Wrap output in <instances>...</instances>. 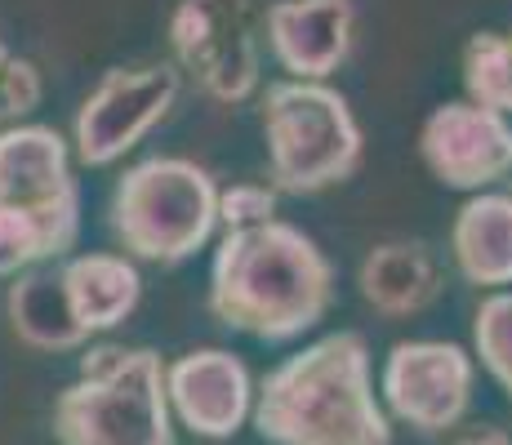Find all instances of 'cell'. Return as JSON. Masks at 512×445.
<instances>
[{"label": "cell", "instance_id": "12", "mask_svg": "<svg viewBox=\"0 0 512 445\" xmlns=\"http://www.w3.org/2000/svg\"><path fill=\"white\" fill-rule=\"evenodd\" d=\"M272 58L290 81H326L352 54L357 5L352 0H277L263 14Z\"/></svg>", "mask_w": 512, "mask_h": 445}, {"label": "cell", "instance_id": "10", "mask_svg": "<svg viewBox=\"0 0 512 445\" xmlns=\"http://www.w3.org/2000/svg\"><path fill=\"white\" fill-rule=\"evenodd\" d=\"M419 156L441 187L481 192L512 174V125L468 98L441 103L419 130Z\"/></svg>", "mask_w": 512, "mask_h": 445}, {"label": "cell", "instance_id": "13", "mask_svg": "<svg viewBox=\"0 0 512 445\" xmlns=\"http://www.w3.org/2000/svg\"><path fill=\"white\" fill-rule=\"evenodd\" d=\"M361 299L379 316H419L441 299L437 254L423 241H383L361 259Z\"/></svg>", "mask_w": 512, "mask_h": 445}, {"label": "cell", "instance_id": "16", "mask_svg": "<svg viewBox=\"0 0 512 445\" xmlns=\"http://www.w3.org/2000/svg\"><path fill=\"white\" fill-rule=\"evenodd\" d=\"M5 312L14 334L27 348L41 352H76L90 334L81 330L72 303H67L63 276L58 267H41V272H23L5 294Z\"/></svg>", "mask_w": 512, "mask_h": 445}, {"label": "cell", "instance_id": "14", "mask_svg": "<svg viewBox=\"0 0 512 445\" xmlns=\"http://www.w3.org/2000/svg\"><path fill=\"white\" fill-rule=\"evenodd\" d=\"M450 254L468 285L508 290L512 285V196L477 192L450 223Z\"/></svg>", "mask_w": 512, "mask_h": 445}, {"label": "cell", "instance_id": "3", "mask_svg": "<svg viewBox=\"0 0 512 445\" xmlns=\"http://www.w3.org/2000/svg\"><path fill=\"white\" fill-rule=\"evenodd\" d=\"M58 445H174L165 365L152 348H94L54 401Z\"/></svg>", "mask_w": 512, "mask_h": 445}, {"label": "cell", "instance_id": "6", "mask_svg": "<svg viewBox=\"0 0 512 445\" xmlns=\"http://www.w3.org/2000/svg\"><path fill=\"white\" fill-rule=\"evenodd\" d=\"M174 58L219 103L259 89V14L254 0H179L170 14Z\"/></svg>", "mask_w": 512, "mask_h": 445}, {"label": "cell", "instance_id": "7", "mask_svg": "<svg viewBox=\"0 0 512 445\" xmlns=\"http://www.w3.org/2000/svg\"><path fill=\"white\" fill-rule=\"evenodd\" d=\"M179 85H183V76L170 63L112 67V72H103V81L81 103L76 125H72V143H76L81 165L103 170V165L121 161L130 147H139L170 116Z\"/></svg>", "mask_w": 512, "mask_h": 445}, {"label": "cell", "instance_id": "18", "mask_svg": "<svg viewBox=\"0 0 512 445\" xmlns=\"http://www.w3.org/2000/svg\"><path fill=\"white\" fill-rule=\"evenodd\" d=\"M67 250H72V245H67L54 227L0 205V276H23L27 267H36L45 259H63Z\"/></svg>", "mask_w": 512, "mask_h": 445}, {"label": "cell", "instance_id": "9", "mask_svg": "<svg viewBox=\"0 0 512 445\" xmlns=\"http://www.w3.org/2000/svg\"><path fill=\"white\" fill-rule=\"evenodd\" d=\"M0 205L54 227L67 245L81 236V187L72 178L67 138L49 125L0 130Z\"/></svg>", "mask_w": 512, "mask_h": 445}, {"label": "cell", "instance_id": "21", "mask_svg": "<svg viewBox=\"0 0 512 445\" xmlns=\"http://www.w3.org/2000/svg\"><path fill=\"white\" fill-rule=\"evenodd\" d=\"M277 219V187L272 183H232L219 192V223L236 232V227H259Z\"/></svg>", "mask_w": 512, "mask_h": 445}, {"label": "cell", "instance_id": "5", "mask_svg": "<svg viewBox=\"0 0 512 445\" xmlns=\"http://www.w3.org/2000/svg\"><path fill=\"white\" fill-rule=\"evenodd\" d=\"M263 138L272 187L290 196H317L361 165V125L326 81H272L263 94Z\"/></svg>", "mask_w": 512, "mask_h": 445}, {"label": "cell", "instance_id": "22", "mask_svg": "<svg viewBox=\"0 0 512 445\" xmlns=\"http://www.w3.org/2000/svg\"><path fill=\"white\" fill-rule=\"evenodd\" d=\"M446 445H512V437L504 428H490V423H477V428H459Z\"/></svg>", "mask_w": 512, "mask_h": 445}, {"label": "cell", "instance_id": "17", "mask_svg": "<svg viewBox=\"0 0 512 445\" xmlns=\"http://www.w3.org/2000/svg\"><path fill=\"white\" fill-rule=\"evenodd\" d=\"M464 89L468 103L512 116V27L508 32H477L464 45Z\"/></svg>", "mask_w": 512, "mask_h": 445}, {"label": "cell", "instance_id": "1", "mask_svg": "<svg viewBox=\"0 0 512 445\" xmlns=\"http://www.w3.org/2000/svg\"><path fill=\"white\" fill-rule=\"evenodd\" d=\"M334 299V267L303 227L268 219L223 232L210 263V312L223 330L259 343L308 334Z\"/></svg>", "mask_w": 512, "mask_h": 445}, {"label": "cell", "instance_id": "19", "mask_svg": "<svg viewBox=\"0 0 512 445\" xmlns=\"http://www.w3.org/2000/svg\"><path fill=\"white\" fill-rule=\"evenodd\" d=\"M472 343H477V356L490 370V379L512 401V290H495L490 299H481L477 316H472Z\"/></svg>", "mask_w": 512, "mask_h": 445}, {"label": "cell", "instance_id": "8", "mask_svg": "<svg viewBox=\"0 0 512 445\" xmlns=\"http://www.w3.org/2000/svg\"><path fill=\"white\" fill-rule=\"evenodd\" d=\"M472 383H477V361L468 356V348L437 339L397 343L379 374L388 410L428 437L464 423L472 405Z\"/></svg>", "mask_w": 512, "mask_h": 445}, {"label": "cell", "instance_id": "11", "mask_svg": "<svg viewBox=\"0 0 512 445\" xmlns=\"http://www.w3.org/2000/svg\"><path fill=\"white\" fill-rule=\"evenodd\" d=\"M165 397L183 428H192L196 437L223 441L250 419L254 383L241 356L223 348H196L165 365Z\"/></svg>", "mask_w": 512, "mask_h": 445}, {"label": "cell", "instance_id": "20", "mask_svg": "<svg viewBox=\"0 0 512 445\" xmlns=\"http://www.w3.org/2000/svg\"><path fill=\"white\" fill-rule=\"evenodd\" d=\"M41 103V72L32 58H18L0 45V125L27 116Z\"/></svg>", "mask_w": 512, "mask_h": 445}, {"label": "cell", "instance_id": "2", "mask_svg": "<svg viewBox=\"0 0 512 445\" xmlns=\"http://www.w3.org/2000/svg\"><path fill=\"white\" fill-rule=\"evenodd\" d=\"M254 428L272 445H392L374 397L370 348L357 330H334L285 356L254 392Z\"/></svg>", "mask_w": 512, "mask_h": 445}, {"label": "cell", "instance_id": "4", "mask_svg": "<svg viewBox=\"0 0 512 445\" xmlns=\"http://www.w3.org/2000/svg\"><path fill=\"white\" fill-rule=\"evenodd\" d=\"M112 236L147 263H187L219 227V187L183 156H147L116 183L107 205Z\"/></svg>", "mask_w": 512, "mask_h": 445}, {"label": "cell", "instance_id": "15", "mask_svg": "<svg viewBox=\"0 0 512 445\" xmlns=\"http://www.w3.org/2000/svg\"><path fill=\"white\" fill-rule=\"evenodd\" d=\"M58 276H63L67 303H72L85 334L112 330V325H121L125 316L139 308L143 281H139V267L125 254H76V259L58 267Z\"/></svg>", "mask_w": 512, "mask_h": 445}]
</instances>
